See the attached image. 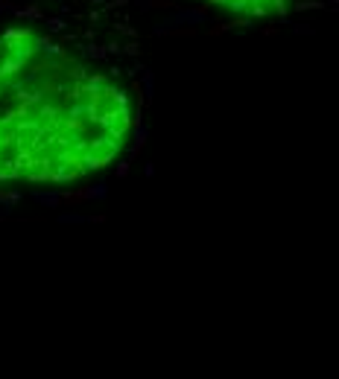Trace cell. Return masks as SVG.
I'll return each mask as SVG.
<instances>
[{
    "label": "cell",
    "mask_w": 339,
    "mask_h": 379,
    "mask_svg": "<svg viewBox=\"0 0 339 379\" xmlns=\"http://www.w3.org/2000/svg\"><path fill=\"white\" fill-rule=\"evenodd\" d=\"M132 41L96 0H36L0 21V184H76L135 135Z\"/></svg>",
    "instance_id": "cell-1"
},
{
    "label": "cell",
    "mask_w": 339,
    "mask_h": 379,
    "mask_svg": "<svg viewBox=\"0 0 339 379\" xmlns=\"http://www.w3.org/2000/svg\"><path fill=\"white\" fill-rule=\"evenodd\" d=\"M214 6H222L237 15H252V18H266V15H275L284 9L287 0H208Z\"/></svg>",
    "instance_id": "cell-2"
}]
</instances>
